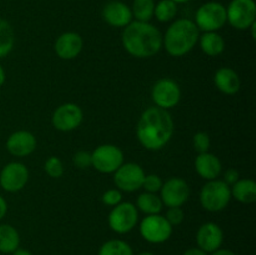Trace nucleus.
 <instances>
[{"label": "nucleus", "instance_id": "b1692460", "mask_svg": "<svg viewBox=\"0 0 256 255\" xmlns=\"http://www.w3.org/2000/svg\"><path fill=\"white\" fill-rule=\"evenodd\" d=\"M136 209L144 212L145 215H156L160 214L164 208L162 199L158 194H152V192H146L140 194L136 200Z\"/></svg>", "mask_w": 256, "mask_h": 255}, {"label": "nucleus", "instance_id": "a19ab883", "mask_svg": "<svg viewBox=\"0 0 256 255\" xmlns=\"http://www.w3.org/2000/svg\"><path fill=\"white\" fill-rule=\"evenodd\" d=\"M172 2H176V4H185V2H189L192 0H172Z\"/></svg>", "mask_w": 256, "mask_h": 255}, {"label": "nucleus", "instance_id": "393cba45", "mask_svg": "<svg viewBox=\"0 0 256 255\" xmlns=\"http://www.w3.org/2000/svg\"><path fill=\"white\" fill-rule=\"evenodd\" d=\"M15 45V32L8 20L0 18V59L8 56Z\"/></svg>", "mask_w": 256, "mask_h": 255}, {"label": "nucleus", "instance_id": "9d476101", "mask_svg": "<svg viewBox=\"0 0 256 255\" xmlns=\"http://www.w3.org/2000/svg\"><path fill=\"white\" fill-rule=\"evenodd\" d=\"M152 102L158 108L164 110H170L176 106L182 99V89L179 84L172 79H160L152 86Z\"/></svg>", "mask_w": 256, "mask_h": 255}, {"label": "nucleus", "instance_id": "9b49d317", "mask_svg": "<svg viewBox=\"0 0 256 255\" xmlns=\"http://www.w3.org/2000/svg\"><path fill=\"white\" fill-rule=\"evenodd\" d=\"M145 172L139 164L126 162L114 172V182L120 192H134L142 189L145 179Z\"/></svg>", "mask_w": 256, "mask_h": 255}, {"label": "nucleus", "instance_id": "4468645a", "mask_svg": "<svg viewBox=\"0 0 256 255\" xmlns=\"http://www.w3.org/2000/svg\"><path fill=\"white\" fill-rule=\"evenodd\" d=\"M190 198V186L182 178H172L162 184L160 199L164 206L182 208Z\"/></svg>", "mask_w": 256, "mask_h": 255}, {"label": "nucleus", "instance_id": "0eeeda50", "mask_svg": "<svg viewBox=\"0 0 256 255\" xmlns=\"http://www.w3.org/2000/svg\"><path fill=\"white\" fill-rule=\"evenodd\" d=\"M92 168L102 174H114L124 164V152L116 145L104 144L92 152Z\"/></svg>", "mask_w": 256, "mask_h": 255}, {"label": "nucleus", "instance_id": "f257e3e1", "mask_svg": "<svg viewBox=\"0 0 256 255\" xmlns=\"http://www.w3.org/2000/svg\"><path fill=\"white\" fill-rule=\"evenodd\" d=\"M175 122L169 110L154 106L145 110L136 126V136L140 144L148 150L162 149L172 140Z\"/></svg>", "mask_w": 256, "mask_h": 255}, {"label": "nucleus", "instance_id": "c85d7f7f", "mask_svg": "<svg viewBox=\"0 0 256 255\" xmlns=\"http://www.w3.org/2000/svg\"><path fill=\"white\" fill-rule=\"evenodd\" d=\"M45 172L49 175L52 179H59L64 175V164L62 160L56 156H50L49 159L45 162L44 165Z\"/></svg>", "mask_w": 256, "mask_h": 255}, {"label": "nucleus", "instance_id": "c756f323", "mask_svg": "<svg viewBox=\"0 0 256 255\" xmlns=\"http://www.w3.org/2000/svg\"><path fill=\"white\" fill-rule=\"evenodd\" d=\"M210 136L209 134L204 132H199L194 135L192 138V145H194L195 152H198L199 154H202V152H208L210 149Z\"/></svg>", "mask_w": 256, "mask_h": 255}, {"label": "nucleus", "instance_id": "6ab92c4d", "mask_svg": "<svg viewBox=\"0 0 256 255\" xmlns=\"http://www.w3.org/2000/svg\"><path fill=\"white\" fill-rule=\"evenodd\" d=\"M195 170L202 179L210 182L220 176L222 170V162L216 155L212 152H202L195 159Z\"/></svg>", "mask_w": 256, "mask_h": 255}, {"label": "nucleus", "instance_id": "2eb2a0df", "mask_svg": "<svg viewBox=\"0 0 256 255\" xmlns=\"http://www.w3.org/2000/svg\"><path fill=\"white\" fill-rule=\"evenodd\" d=\"M6 149L12 156H29L36 149V138L32 132H26V130L15 132L8 138Z\"/></svg>", "mask_w": 256, "mask_h": 255}, {"label": "nucleus", "instance_id": "1a4fd4ad", "mask_svg": "<svg viewBox=\"0 0 256 255\" xmlns=\"http://www.w3.org/2000/svg\"><path fill=\"white\" fill-rule=\"evenodd\" d=\"M140 234L150 244H162L172 235V226L162 215H146L140 222Z\"/></svg>", "mask_w": 256, "mask_h": 255}, {"label": "nucleus", "instance_id": "79ce46f5", "mask_svg": "<svg viewBox=\"0 0 256 255\" xmlns=\"http://www.w3.org/2000/svg\"><path fill=\"white\" fill-rule=\"evenodd\" d=\"M139 255H155V254H152V252H140Z\"/></svg>", "mask_w": 256, "mask_h": 255}, {"label": "nucleus", "instance_id": "58836bf2", "mask_svg": "<svg viewBox=\"0 0 256 255\" xmlns=\"http://www.w3.org/2000/svg\"><path fill=\"white\" fill-rule=\"evenodd\" d=\"M5 80H6V74H5V70L0 65V88L5 84Z\"/></svg>", "mask_w": 256, "mask_h": 255}, {"label": "nucleus", "instance_id": "c9c22d12", "mask_svg": "<svg viewBox=\"0 0 256 255\" xmlns=\"http://www.w3.org/2000/svg\"><path fill=\"white\" fill-rule=\"evenodd\" d=\"M6 212H8V202L6 200L0 195V220L4 219Z\"/></svg>", "mask_w": 256, "mask_h": 255}, {"label": "nucleus", "instance_id": "f3484780", "mask_svg": "<svg viewBox=\"0 0 256 255\" xmlns=\"http://www.w3.org/2000/svg\"><path fill=\"white\" fill-rule=\"evenodd\" d=\"M102 19L114 28H125L132 22V8L119 0H112L102 8Z\"/></svg>", "mask_w": 256, "mask_h": 255}, {"label": "nucleus", "instance_id": "a878e982", "mask_svg": "<svg viewBox=\"0 0 256 255\" xmlns=\"http://www.w3.org/2000/svg\"><path fill=\"white\" fill-rule=\"evenodd\" d=\"M155 0H134L132 8V18L136 22H149L154 18Z\"/></svg>", "mask_w": 256, "mask_h": 255}, {"label": "nucleus", "instance_id": "aec40b11", "mask_svg": "<svg viewBox=\"0 0 256 255\" xmlns=\"http://www.w3.org/2000/svg\"><path fill=\"white\" fill-rule=\"evenodd\" d=\"M214 82L218 89L225 95L238 94L242 88L239 74L232 68H220L215 72Z\"/></svg>", "mask_w": 256, "mask_h": 255}, {"label": "nucleus", "instance_id": "bb28decb", "mask_svg": "<svg viewBox=\"0 0 256 255\" xmlns=\"http://www.w3.org/2000/svg\"><path fill=\"white\" fill-rule=\"evenodd\" d=\"M178 14V4L172 0H160L155 4L154 16L160 22H169L175 19Z\"/></svg>", "mask_w": 256, "mask_h": 255}, {"label": "nucleus", "instance_id": "ddd939ff", "mask_svg": "<svg viewBox=\"0 0 256 255\" xmlns=\"http://www.w3.org/2000/svg\"><path fill=\"white\" fill-rule=\"evenodd\" d=\"M29 182V170L22 162H12L0 172V186L8 192H22Z\"/></svg>", "mask_w": 256, "mask_h": 255}, {"label": "nucleus", "instance_id": "dca6fc26", "mask_svg": "<svg viewBox=\"0 0 256 255\" xmlns=\"http://www.w3.org/2000/svg\"><path fill=\"white\" fill-rule=\"evenodd\" d=\"M224 242L222 229L215 222H205L196 232V242L205 252H214L222 248Z\"/></svg>", "mask_w": 256, "mask_h": 255}, {"label": "nucleus", "instance_id": "6e6552de", "mask_svg": "<svg viewBox=\"0 0 256 255\" xmlns=\"http://www.w3.org/2000/svg\"><path fill=\"white\" fill-rule=\"evenodd\" d=\"M228 22L236 30H249L256 22L254 0H232L226 8Z\"/></svg>", "mask_w": 256, "mask_h": 255}, {"label": "nucleus", "instance_id": "7c9ffc66", "mask_svg": "<svg viewBox=\"0 0 256 255\" xmlns=\"http://www.w3.org/2000/svg\"><path fill=\"white\" fill-rule=\"evenodd\" d=\"M162 180L159 175L156 174H150V175H145L144 182H142V189H145L146 192H152V194H158V192L162 190Z\"/></svg>", "mask_w": 256, "mask_h": 255}, {"label": "nucleus", "instance_id": "e433bc0d", "mask_svg": "<svg viewBox=\"0 0 256 255\" xmlns=\"http://www.w3.org/2000/svg\"><path fill=\"white\" fill-rule=\"evenodd\" d=\"M184 255H208V252H205L200 248H192V249H188Z\"/></svg>", "mask_w": 256, "mask_h": 255}, {"label": "nucleus", "instance_id": "2f4dec72", "mask_svg": "<svg viewBox=\"0 0 256 255\" xmlns=\"http://www.w3.org/2000/svg\"><path fill=\"white\" fill-rule=\"evenodd\" d=\"M72 162H74L75 166L80 170H85L88 169V168H92V152H85V150L78 152L76 154H74V156H72Z\"/></svg>", "mask_w": 256, "mask_h": 255}, {"label": "nucleus", "instance_id": "4be33fe9", "mask_svg": "<svg viewBox=\"0 0 256 255\" xmlns=\"http://www.w3.org/2000/svg\"><path fill=\"white\" fill-rule=\"evenodd\" d=\"M199 44L202 52L208 56H219L225 50V40L218 32H204L200 35Z\"/></svg>", "mask_w": 256, "mask_h": 255}, {"label": "nucleus", "instance_id": "20e7f679", "mask_svg": "<svg viewBox=\"0 0 256 255\" xmlns=\"http://www.w3.org/2000/svg\"><path fill=\"white\" fill-rule=\"evenodd\" d=\"M230 186L224 180H210L200 192V204L206 212H219L228 208L232 200Z\"/></svg>", "mask_w": 256, "mask_h": 255}, {"label": "nucleus", "instance_id": "cd10ccee", "mask_svg": "<svg viewBox=\"0 0 256 255\" xmlns=\"http://www.w3.org/2000/svg\"><path fill=\"white\" fill-rule=\"evenodd\" d=\"M99 255H134V252L128 242L115 239L102 244Z\"/></svg>", "mask_w": 256, "mask_h": 255}, {"label": "nucleus", "instance_id": "72a5a7b5", "mask_svg": "<svg viewBox=\"0 0 256 255\" xmlns=\"http://www.w3.org/2000/svg\"><path fill=\"white\" fill-rule=\"evenodd\" d=\"M165 219L168 220L170 225L172 228L178 226V225L182 224L185 219V212L182 208H169L166 212V215H165Z\"/></svg>", "mask_w": 256, "mask_h": 255}, {"label": "nucleus", "instance_id": "f8f14e48", "mask_svg": "<svg viewBox=\"0 0 256 255\" xmlns=\"http://www.w3.org/2000/svg\"><path fill=\"white\" fill-rule=\"evenodd\" d=\"M84 119V112L79 105L74 102H66L58 108L52 118V126L62 132H69L76 130L82 125Z\"/></svg>", "mask_w": 256, "mask_h": 255}, {"label": "nucleus", "instance_id": "39448f33", "mask_svg": "<svg viewBox=\"0 0 256 255\" xmlns=\"http://www.w3.org/2000/svg\"><path fill=\"white\" fill-rule=\"evenodd\" d=\"M194 22L202 32H219L228 22L226 8L216 2H206L198 9Z\"/></svg>", "mask_w": 256, "mask_h": 255}, {"label": "nucleus", "instance_id": "ea45409f", "mask_svg": "<svg viewBox=\"0 0 256 255\" xmlns=\"http://www.w3.org/2000/svg\"><path fill=\"white\" fill-rule=\"evenodd\" d=\"M12 255H32V254L26 249H16L14 252H12Z\"/></svg>", "mask_w": 256, "mask_h": 255}, {"label": "nucleus", "instance_id": "f03ea898", "mask_svg": "<svg viewBox=\"0 0 256 255\" xmlns=\"http://www.w3.org/2000/svg\"><path fill=\"white\" fill-rule=\"evenodd\" d=\"M122 42L128 54L138 59H149L162 49L160 30L150 22L136 20L124 28Z\"/></svg>", "mask_w": 256, "mask_h": 255}, {"label": "nucleus", "instance_id": "7ed1b4c3", "mask_svg": "<svg viewBox=\"0 0 256 255\" xmlns=\"http://www.w3.org/2000/svg\"><path fill=\"white\" fill-rule=\"evenodd\" d=\"M200 30L190 19H179L168 28L162 36V48L172 58L189 54L199 42Z\"/></svg>", "mask_w": 256, "mask_h": 255}, {"label": "nucleus", "instance_id": "4c0bfd02", "mask_svg": "<svg viewBox=\"0 0 256 255\" xmlns=\"http://www.w3.org/2000/svg\"><path fill=\"white\" fill-rule=\"evenodd\" d=\"M212 255H236L235 252H232V250H226V249H219L216 252H212Z\"/></svg>", "mask_w": 256, "mask_h": 255}, {"label": "nucleus", "instance_id": "423d86ee", "mask_svg": "<svg viewBox=\"0 0 256 255\" xmlns=\"http://www.w3.org/2000/svg\"><path fill=\"white\" fill-rule=\"evenodd\" d=\"M108 222L110 229L116 234H128L134 230L139 222V210L132 202H120L112 208Z\"/></svg>", "mask_w": 256, "mask_h": 255}, {"label": "nucleus", "instance_id": "412c9836", "mask_svg": "<svg viewBox=\"0 0 256 255\" xmlns=\"http://www.w3.org/2000/svg\"><path fill=\"white\" fill-rule=\"evenodd\" d=\"M232 198L242 204H254L256 202V182L252 179H239L230 186Z\"/></svg>", "mask_w": 256, "mask_h": 255}, {"label": "nucleus", "instance_id": "5701e85b", "mask_svg": "<svg viewBox=\"0 0 256 255\" xmlns=\"http://www.w3.org/2000/svg\"><path fill=\"white\" fill-rule=\"evenodd\" d=\"M20 235L14 226L9 224L0 225V252L12 254L19 249Z\"/></svg>", "mask_w": 256, "mask_h": 255}, {"label": "nucleus", "instance_id": "f704fd0d", "mask_svg": "<svg viewBox=\"0 0 256 255\" xmlns=\"http://www.w3.org/2000/svg\"><path fill=\"white\" fill-rule=\"evenodd\" d=\"M239 179H240V175H239V172H238L236 169H232H232H228L226 172H225L224 182H226L229 186H232V185H234Z\"/></svg>", "mask_w": 256, "mask_h": 255}, {"label": "nucleus", "instance_id": "a211bd4d", "mask_svg": "<svg viewBox=\"0 0 256 255\" xmlns=\"http://www.w3.org/2000/svg\"><path fill=\"white\" fill-rule=\"evenodd\" d=\"M84 40L82 35L74 32H68L60 35L55 42V52L62 60H74L82 52Z\"/></svg>", "mask_w": 256, "mask_h": 255}, {"label": "nucleus", "instance_id": "473e14b6", "mask_svg": "<svg viewBox=\"0 0 256 255\" xmlns=\"http://www.w3.org/2000/svg\"><path fill=\"white\" fill-rule=\"evenodd\" d=\"M102 204L106 205V206H116L122 202V194L119 189H109L102 194Z\"/></svg>", "mask_w": 256, "mask_h": 255}]
</instances>
